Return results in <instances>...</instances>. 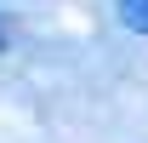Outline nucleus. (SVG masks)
<instances>
[{"label": "nucleus", "mask_w": 148, "mask_h": 143, "mask_svg": "<svg viewBox=\"0 0 148 143\" xmlns=\"http://www.w3.org/2000/svg\"><path fill=\"white\" fill-rule=\"evenodd\" d=\"M114 6H120V23H125L131 35L148 40V0H114Z\"/></svg>", "instance_id": "nucleus-1"}]
</instances>
